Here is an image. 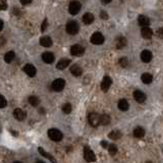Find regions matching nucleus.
I'll use <instances>...</instances> for the list:
<instances>
[{
	"mask_svg": "<svg viewBox=\"0 0 163 163\" xmlns=\"http://www.w3.org/2000/svg\"><path fill=\"white\" fill-rule=\"evenodd\" d=\"M157 36L159 37L160 39H163V28L158 29V31H157Z\"/></svg>",
	"mask_w": 163,
	"mask_h": 163,
	"instance_id": "c9c22d12",
	"label": "nucleus"
},
{
	"mask_svg": "<svg viewBox=\"0 0 163 163\" xmlns=\"http://www.w3.org/2000/svg\"><path fill=\"white\" fill-rule=\"evenodd\" d=\"M138 23H139V25H140L141 27H143V28L148 27V26L150 25V19L147 16H145V15H139Z\"/></svg>",
	"mask_w": 163,
	"mask_h": 163,
	"instance_id": "dca6fc26",
	"label": "nucleus"
},
{
	"mask_svg": "<svg viewBox=\"0 0 163 163\" xmlns=\"http://www.w3.org/2000/svg\"><path fill=\"white\" fill-rule=\"evenodd\" d=\"M129 102H127L125 99H120L119 101H118V108L119 110H122V111H127V110H129Z\"/></svg>",
	"mask_w": 163,
	"mask_h": 163,
	"instance_id": "412c9836",
	"label": "nucleus"
},
{
	"mask_svg": "<svg viewBox=\"0 0 163 163\" xmlns=\"http://www.w3.org/2000/svg\"><path fill=\"white\" fill-rule=\"evenodd\" d=\"M100 17H101V19H108V14H107L105 11H101Z\"/></svg>",
	"mask_w": 163,
	"mask_h": 163,
	"instance_id": "e433bc0d",
	"label": "nucleus"
},
{
	"mask_svg": "<svg viewBox=\"0 0 163 163\" xmlns=\"http://www.w3.org/2000/svg\"><path fill=\"white\" fill-rule=\"evenodd\" d=\"M111 1H112V0H101V2H102L103 4H108Z\"/></svg>",
	"mask_w": 163,
	"mask_h": 163,
	"instance_id": "58836bf2",
	"label": "nucleus"
},
{
	"mask_svg": "<svg viewBox=\"0 0 163 163\" xmlns=\"http://www.w3.org/2000/svg\"><path fill=\"white\" fill-rule=\"evenodd\" d=\"M68 10H69L70 14H78L81 10V3L79 1H71L69 4V7H68Z\"/></svg>",
	"mask_w": 163,
	"mask_h": 163,
	"instance_id": "6e6552de",
	"label": "nucleus"
},
{
	"mask_svg": "<svg viewBox=\"0 0 163 163\" xmlns=\"http://www.w3.org/2000/svg\"><path fill=\"white\" fill-rule=\"evenodd\" d=\"M29 103H30L32 106H38V105L40 104V100H39V98L36 96H30L29 97Z\"/></svg>",
	"mask_w": 163,
	"mask_h": 163,
	"instance_id": "cd10ccee",
	"label": "nucleus"
},
{
	"mask_svg": "<svg viewBox=\"0 0 163 163\" xmlns=\"http://www.w3.org/2000/svg\"><path fill=\"white\" fill-rule=\"evenodd\" d=\"M7 8V3H6V0H0V9L1 10H5Z\"/></svg>",
	"mask_w": 163,
	"mask_h": 163,
	"instance_id": "473e14b6",
	"label": "nucleus"
},
{
	"mask_svg": "<svg viewBox=\"0 0 163 163\" xmlns=\"http://www.w3.org/2000/svg\"><path fill=\"white\" fill-rule=\"evenodd\" d=\"M118 62H119V64H120V66L122 67H127V65H129V60H127V57H122Z\"/></svg>",
	"mask_w": 163,
	"mask_h": 163,
	"instance_id": "7c9ffc66",
	"label": "nucleus"
},
{
	"mask_svg": "<svg viewBox=\"0 0 163 163\" xmlns=\"http://www.w3.org/2000/svg\"><path fill=\"white\" fill-rule=\"evenodd\" d=\"M40 45L43 47H50L52 46V39L48 36H44L40 39Z\"/></svg>",
	"mask_w": 163,
	"mask_h": 163,
	"instance_id": "a211bd4d",
	"label": "nucleus"
},
{
	"mask_svg": "<svg viewBox=\"0 0 163 163\" xmlns=\"http://www.w3.org/2000/svg\"><path fill=\"white\" fill-rule=\"evenodd\" d=\"M69 63H70L69 59H61V60H59L58 63H57L56 68L57 69H59V70H63V69H65L68 65H69Z\"/></svg>",
	"mask_w": 163,
	"mask_h": 163,
	"instance_id": "f3484780",
	"label": "nucleus"
},
{
	"mask_svg": "<svg viewBox=\"0 0 163 163\" xmlns=\"http://www.w3.org/2000/svg\"><path fill=\"white\" fill-rule=\"evenodd\" d=\"M14 116L15 119L21 122V120H24L26 118V112L23 111V110L19 109V108H16V109L14 110Z\"/></svg>",
	"mask_w": 163,
	"mask_h": 163,
	"instance_id": "f8f14e48",
	"label": "nucleus"
},
{
	"mask_svg": "<svg viewBox=\"0 0 163 163\" xmlns=\"http://www.w3.org/2000/svg\"><path fill=\"white\" fill-rule=\"evenodd\" d=\"M153 81V76L149 72H145V74H142V82L146 85H149V84L152 83Z\"/></svg>",
	"mask_w": 163,
	"mask_h": 163,
	"instance_id": "4be33fe9",
	"label": "nucleus"
},
{
	"mask_svg": "<svg viewBox=\"0 0 163 163\" xmlns=\"http://www.w3.org/2000/svg\"><path fill=\"white\" fill-rule=\"evenodd\" d=\"M24 71H25L29 76H35L37 74L36 67H35L33 64H30V63L25 65V67H24Z\"/></svg>",
	"mask_w": 163,
	"mask_h": 163,
	"instance_id": "9d476101",
	"label": "nucleus"
},
{
	"mask_svg": "<svg viewBox=\"0 0 163 163\" xmlns=\"http://www.w3.org/2000/svg\"><path fill=\"white\" fill-rule=\"evenodd\" d=\"M38 151H39V153H40L42 156H44V157L48 158V159H49V160H51V161H53V162L55 161V159H54L53 157H52V155H51V154L47 153V152H46L45 150H44L43 148H42V147H39Z\"/></svg>",
	"mask_w": 163,
	"mask_h": 163,
	"instance_id": "a878e982",
	"label": "nucleus"
},
{
	"mask_svg": "<svg viewBox=\"0 0 163 163\" xmlns=\"http://www.w3.org/2000/svg\"><path fill=\"white\" fill-rule=\"evenodd\" d=\"M79 30H80V26L76 21H70L67 23L66 25V32L69 35H76L79 33Z\"/></svg>",
	"mask_w": 163,
	"mask_h": 163,
	"instance_id": "f03ea898",
	"label": "nucleus"
},
{
	"mask_svg": "<svg viewBox=\"0 0 163 163\" xmlns=\"http://www.w3.org/2000/svg\"><path fill=\"white\" fill-rule=\"evenodd\" d=\"M42 59L45 63H52L54 61L55 57L51 52H45L42 54Z\"/></svg>",
	"mask_w": 163,
	"mask_h": 163,
	"instance_id": "2eb2a0df",
	"label": "nucleus"
},
{
	"mask_svg": "<svg viewBox=\"0 0 163 163\" xmlns=\"http://www.w3.org/2000/svg\"><path fill=\"white\" fill-rule=\"evenodd\" d=\"M88 122H89V124L93 127H96L100 124V115L99 114L95 113V112H92V113L89 114L88 116Z\"/></svg>",
	"mask_w": 163,
	"mask_h": 163,
	"instance_id": "7ed1b4c3",
	"label": "nucleus"
},
{
	"mask_svg": "<svg viewBox=\"0 0 163 163\" xmlns=\"http://www.w3.org/2000/svg\"><path fill=\"white\" fill-rule=\"evenodd\" d=\"M32 1L33 0H21V3L23 4V5H28V4H30Z\"/></svg>",
	"mask_w": 163,
	"mask_h": 163,
	"instance_id": "4c0bfd02",
	"label": "nucleus"
},
{
	"mask_svg": "<svg viewBox=\"0 0 163 163\" xmlns=\"http://www.w3.org/2000/svg\"><path fill=\"white\" fill-rule=\"evenodd\" d=\"M125 45H127V39L123 38V37H120V38H118L117 42H116V47H117L118 49H120V48L124 47Z\"/></svg>",
	"mask_w": 163,
	"mask_h": 163,
	"instance_id": "c85d7f7f",
	"label": "nucleus"
},
{
	"mask_svg": "<svg viewBox=\"0 0 163 163\" xmlns=\"http://www.w3.org/2000/svg\"><path fill=\"white\" fill-rule=\"evenodd\" d=\"M3 21H0V31H2L3 30Z\"/></svg>",
	"mask_w": 163,
	"mask_h": 163,
	"instance_id": "a19ab883",
	"label": "nucleus"
},
{
	"mask_svg": "<svg viewBox=\"0 0 163 163\" xmlns=\"http://www.w3.org/2000/svg\"><path fill=\"white\" fill-rule=\"evenodd\" d=\"M108 151H109L110 155H115L116 152H117V147H116L114 144H111L108 148Z\"/></svg>",
	"mask_w": 163,
	"mask_h": 163,
	"instance_id": "2f4dec72",
	"label": "nucleus"
},
{
	"mask_svg": "<svg viewBox=\"0 0 163 163\" xmlns=\"http://www.w3.org/2000/svg\"><path fill=\"white\" fill-rule=\"evenodd\" d=\"M94 19H95V17H94L93 14H90V12H87V14H84L83 21H84V24H85V25H91V24L94 21Z\"/></svg>",
	"mask_w": 163,
	"mask_h": 163,
	"instance_id": "6ab92c4d",
	"label": "nucleus"
},
{
	"mask_svg": "<svg viewBox=\"0 0 163 163\" xmlns=\"http://www.w3.org/2000/svg\"><path fill=\"white\" fill-rule=\"evenodd\" d=\"M70 72L72 74V76H82V74H83V69H82L79 65L74 64V65H72V66L70 67Z\"/></svg>",
	"mask_w": 163,
	"mask_h": 163,
	"instance_id": "aec40b11",
	"label": "nucleus"
},
{
	"mask_svg": "<svg viewBox=\"0 0 163 163\" xmlns=\"http://www.w3.org/2000/svg\"><path fill=\"white\" fill-rule=\"evenodd\" d=\"M6 104H7V102H6L5 98H4V96H1V108H4V107H6Z\"/></svg>",
	"mask_w": 163,
	"mask_h": 163,
	"instance_id": "f704fd0d",
	"label": "nucleus"
},
{
	"mask_svg": "<svg viewBox=\"0 0 163 163\" xmlns=\"http://www.w3.org/2000/svg\"><path fill=\"white\" fill-rule=\"evenodd\" d=\"M109 123H110V117L107 114H102V115H100V124L108 125Z\"/></svg>",
	"mask_w": 163,
	"mask_h": 163,
	"instance_id": "bb28decb",
	"label": "nucleus"
},
{
	"mask_svg": "<svg viewBox=\"0 0 163 163\" xmlns=\"http://www.w3.org/2000/svg\"><path fill=\"white\" fill-rule=\"evenodd\" d=\"M47 24H48V21H47V19H45L43 21V24H42V27H41L42 32H44V31L46 30V28H47Z\"/></svg>",
	"mask_w": 163,
	"mask_h": 163,
	"instance_id": "72a5a7b5",
	"label": "nucleus"
},
{
	"mask_svg": "<svg viewBox=\"0 0 163 163\" xmlns=\"http://www.w3.org/2000/svg\"><path fill=\"white\" fill-rule=\"evenodd\" d=\"M101 145H102V146L104 147V148H106V147L108 146V144H107V142H105V141H102V142H101Z\"/></svg>",
	"mask_w": 163,
	"mask_h": 163,
	"instance_id": "ea45409f",
	"label": "nucleus"
},
{
	"mask_svg": "<svg viewBox=\"0 0 163 163\" xmlns=\"http://www.w3.org/2000/svg\"><path fill=\"white\" fill-rule=\"evenodd\" d=\"M141 59H142L143 62L148 63L152 60V53L149 50H144V51L141 53Z\"/></svg>",
	"mask_w": 163,
	"mask_h": 163,
	"instance_id": "ddd939ff",
	"label": "nucleus"
},
{
	"mask_svg": "<svg viewBox=\"0 0 163 163\" xmlns=\"http://www.w3.org/2000/svg\"><path fill=\"white\" fill-rule=\"evenodd\" d=\"M122 133H120L119 131H117V129H115V131H112L110 132V134L108 135V137L111 140H118V139L122 138Z\"/></svg>",
	"mask_w": 163,
	"mask_h": 163,
	"instance_id": "b1692460",
	"label": "nucleus"
},
{
	"mask_svg": "<svg viewBox=\"0 0 163 163\" xmlns=\"http://www.w3.org/2000/svg\"><path fill=\"white\" fill-rule=\"evenodd\" d=\"M134 136L135 138H138V139H141L145 136V129L141 127H138L134 129Z\"/></svg>",
	"mask_w": 163,
	"mask_h": 163,
	"instance_id": "5701e85b",
	"label": "nucleus"
},
{
	"mask_svg": "<svg viewBox=\"0 0 163 163\" xmlns=\"http://www.w3.org/2000/svg\"><path fill=\"white\" fill-rule=\"evenodd\" d=\"M71 110H72V107H71V105H70L69 103H65V104L62 106V111L64 112L65 114L70 113V112H71Z\"/></svg>",
	"mask_w": 163,
	"mask_h": 163,
	"instance_id": "c756f323",
	"label": "nucleus"
},
{
	"mask_svg": "<svg viewBox=\"0 0 163 163\" xmlns=\"http://www.w3.org/2000/svg\"><path fill=\"white\" fill-rule=\"evenodd\" d=\"M134 98H135V100L138 103H144L146 101L147 97H146V94L143 93L142 91L137 90V91L134 92Z\"/></svg>",
	"mask_w": 163,
	"mask_h": 163,
	"instance_id": "1a4fd4ad",
	"label": "nucleus"
},
{
	"mask_svg": "<svg viewBox=\"0 0 163 163\" xmlns=\"http://www.w3.org/2000/svg\"><path fill=\"white\" fill-rule=\"evenodd\" d=\"M14 58H15V53L14 51H8L7 53L4 55V60L7 63H10Z\"/></svg>",
	"mask_w": 163,
	"mask_h": 163,
	"instance_id": "393cba45",
	"label": "nucleus"
},
{
	"mask_svg": "<svg viewBox=\"0 0 163 163\" xmlns=\"http://www.w3.org/2000/svg\"><path fill=\"white\" fill-rule=\"evenodd\" d=\"M112 84V80L109 78V76H104L102 83H101V89H102L103 92H107L109 90L110 86Z\"/></svg>",
	"mask_w": 163,
	"mask_h": 163,
	"instance_id": "9b49d317",
	"label": "nucleus"
},
{
	"mask_svg": "<svg viewBox=\"0 0 163 163\" xmlns=\"http://www.w3.org/2000/svg\"><path fill=\"white\" fill-rule=\"evenodd\" d=\"M141 35L145 39H151L152 36H153V31L149 27H144L142 29V31H141Z\"/></svg>",
	"mask_w": 163,
	"mask_h": 163,
	"instance_id": "4468645a",
	"label": "nucleus"
},
{
	"mask_svg": "<svg viewBox=\"0 0 163 163\" xmlns=\"http://www.w3.org/2000/svg\"><path fill=\"white\" fill-rule=\"evenodd\" d=\"M65 86V81L62 80V79H57V80H55L53 83H52V90L55 92H60L63 90V88H64Z\"/></svg>",
	"mask_w": 163,
	"mask_h": 163,
	"instance_id": "39448f33",
	"label": "nucleus"
},
{
	"mask_svg": "<svg viewBox=\"0 0 163 163\" xmlns=\"http://www.w3.org/2000/svg\"><path fill=\"white\" fill-rule=\"evenodd\" d=\"M84 52H85V48L83 46L79 45V44L72 45L70 47V54L74 55V56H81V55L84 54Z\"/></svg>",
	"mask_w": 163,
	"mask_h": 163,
	"instance_id": "0eeeda50",
	"label": "nucleus"
},
{
	"mask_svg": "<svg viewBox=\"0 0 163 163\" xmlns=\"http://www.w3.org/2000/svg\"><path fill=\"white\" fill-rule=\"evenodd\" d=\"M48 137L54 142H60L62 140V133L57 129H50L48 131Z\"/></svg>",
	"mask_w": 163,
	"mask_h": 163,
	"instance_id": "f257e3e1",
	"label": "nucleus"
},
{
	"mask_svg": "<svg viewBox=\"0 0 163 163\" xmlns=\"http://www.w3.org/2000/svg\"><path fill=\"white\" fill-rule=\"evenodd\" d=\"M104 40H105L104 36H103L100 32L94 33L91 37V42H92V44H94V45H102V44L104 43Z\"/></svg>",
	"mask_w": 163,
	"mask_h": 163,
	"instance_id": "20e7f679",
	"label": "nucleus"
},
{
	"mask_svg": "<svg viewBox=\"0 0 163 163\" xmlns=\"http://www.w3.org/2000/svg\"><path fill=\"white\" fill-rule=\"evenodd\" d=\"M84 157H85L86 161H88V162H93L96 160L95 154H94V152L92 151L89 147H85V148H84Z\"/></svg>",
	"mask_w": 163,
	"mask_h": 163,
	"instance_id": "423d86ee",
	"label": "nucleus"
}]
</instances>
